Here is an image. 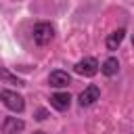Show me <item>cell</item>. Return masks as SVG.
<instances>
[{"label": "cell", "instance_id": "30bf717a", "mask_svg": "<svg viewBox=\"0 0 134 134\" xmlns=\"http://www.w3.org/2000/svg\"><path fill=\"white\" fill-rule=\"evenodd\" d=\"M0 80L6 82V84H17V86H25V82L21 77H17L15 73H10L6 67H0Z\"/></svg>", "mask_w": 134, "mask_h": 134}, {"label": "cell", "instance_id": "277c9868", "mask_svg": "<svg viewBox=\"0 0 134 134\" xmlns=\"http://www.w3.org/2000/svg\"><path fill=\"white\" fill-rule=\"evenodd\" d=\"M98 96H100V88L96 84H90L86 90H82V94L77 96V103H80V107H90L98 100Z\"/></svg>", "mask_w": 134, "mask_h": 134}, {"label": "cell", "instance_id": "3957f363", "mask_svg": "<svg viewBox=\"0 0 134 134\" xmlns=\"http://www.w3.org/2000/svg\"><path fill=\"white\" fill-rule=\"evenodd\" d=\"M73 71H75L77 75L92 77V75H96V71H98V61H96L94 57H84L82 61H77V63L73 65Z\"/></svg>", "mask_w": 134, "mask_h": 134}, {"label": "cell", "instance_id": "6da1fadb", "mask_svg": "<svg viewBox=\"0 0 134 134\" xmlns=\"http://www.w3.org/2000/svg\"><path fill=\"white\" fill-rule=\"evenodd\" d=\"M52 38H54V27H52L50 23L40 21V23L34 25V42H36L38 46H46V44H50Z\"/></svg>", "mask_w": 134, "mask_h": 134}, {"label": "cell", "instance_id": "9c48e42d", "mask_svg": "<svg viewBox=\"0 0 134 134\" xmlns=\"http://www.w3.org/2000/svg\"><path fill=\"white\" fill-rule=\"evenodd\" d=\"M100 71H103L107 77L117 75V71H119V61H117V57H109V59H105V63L100 65Z\"/></svg>", "mask_w": 134, "mask_h": 134}, {"label": "cell", "instance_id": "8fae6325", "mask_svg": "<svg viewBox=\"0 0 134 134\" xmlns=\"http://www.w3.org/2000/svg\"><path fill=\"white\" fill-rule=\"evenodd\" d=\"M46 117H48V111H46V109H38V111H36V119H38V121H44Z\"/></svg>", "mask_w": 134, "mask_h": 134}, {"label": "cell", "instance_id": "5b68a950", "mask_svg": "<svg viewBox=\"0 0 134 134\" xmlns=\"http://www.w3.org/2000/svg\"><path fill=\"white\" fill-rule=\"evenodd\" d=\"M48 84H50L52 88H67V86L71 84V77H69L67 71L57 69V71H50V75H48Z\"/></svg>", "mask_w": 134, "mask_h": 134}, {"label": "cell", "instance_id": "7a4b0ae2", "mask_svg": "<svg viewBox=\"0 0 134 134\" xmlns=\"http://www.w3.org/2000/svg\"><path fill=\"white\" fill-rule=\"evenodd\" d=\"M0 98H2V103H4V107L6 109H10L13 113H23V109H25V98L21 96V94H17L15 90H2L0 92Z\"/></svg>", "mask_w": 134, "mask_h": 134}, {"label": "cell", "instance_id": "52a82bcc", "mask_svg": "<svg viewBox=\"0 0 134 134\" xmlns=\"http://www.w3.org/2000/svg\"><path fill=\"white\" fill-rule=\"evenodd\" d=\"M50 105L57 109V111H67L69 105H71V96L69 92H54L50 96Z\"/></svg>", "mask_w": 134, "mask_h": 134}, {"label": "cell", "instance_id": "8992f818", "mask_svg": "<svg viewBox=\"0 0 134 134\" xmlns=\"http://www.w3.org/2000/svg\"><path fill=\"white\" fill-rule=\"evenodd\" d=\"M25 130V121L19 117H6L2 124V134H21Z\"/></svg>", "mask_w": 134, "mask_h": 134}, {"label": "cell", "instance_id": "7c38bea8", "mask_svg": "<svg viewBox=\"0 0 134 134\" xmlns=\"http://www.w3.org/2000/svg\"><path fill=\"white\" fill-rule=\"evenodd\" d=\"M34 134H46V132H42V130H38V132H34Z\"/></svg>", "mask_w": 134, "mask_h": 134}, {"label": "cell", "instance_id": "ba28073f", "mask_svg": "<svg viewBox=\"0 0 134 134\" xmlns=\"http://www.w3.org/2000/svg\"><path fill=\"white\" fill-rule=\"evenodd\" d=\"M124 38H126V29H124V27H119V29L111 31V34L107 36V40H105L107 50H117V48H119V44L124 42Z\"/></svg>", "mask_w": 134, "mask_h": 134}]
</instances>
